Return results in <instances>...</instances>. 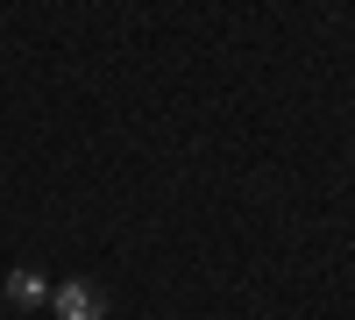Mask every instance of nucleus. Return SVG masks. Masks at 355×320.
Here are the masks:
<instances>
[{
    "instance_id": "f257e3e1",
    "label": "nucleus",
    "mask_w": 355,
    "mask_h": 320,
    "mask_svg": "<svg viewBox=\"0 0 355 320\" xmlns=\"http://www.w3.org/2000/svg\"><path fill=\"white\" fill-rule=\"evenodd\" d=\"M50 306L64 313V320H100V313H107V292H100L93 278H71V285H57V292H50Z\"/></svg>"
},
{
    "instance_id": "f03ea898",
    "label": "nucleus",
    "mask_w": 355,
    "mask_h": 320,
    "mask_svg": "<svg viewBox=\"0 0 355 320\" xmlns=\"http://www.w3.org/2000/svg\"><path fill=\"white\" fill-rule=\"evenodd\" d=\"M8 299H15V306H43V299H50V285H43L36 271H15V278H8Z\"/></svg>"
}]
</instances>
